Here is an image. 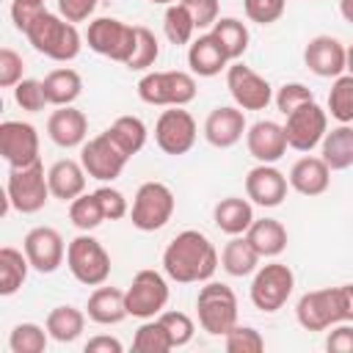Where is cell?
Returning a JSON list of instances; mask_svg holds the SVG:
<instances>
[{
	"label": "cell",
	"instance_id": "cell-28",
	"mask_svg": "<svg viewBox=\"0 0 353 353\" xmlns=\"http://www.w3.org/2000/svg\"><path fill=\"white\" fill-rule=\"evenodd\" d=\"M248 243L256 248L259 256H279L287 248V229L276 218H254V223L245 232Z\"/></svg>",
	"mask_w": 353,
	"mask_h": 353
},
{
	"label": "cell",
	"instance_id": "cell-26",
	"mask_svg": "<svg viewBox=\"0 0 353 353\" xmlns=\"http://www.w3.org/2000/svg\"><path fill=\"white\" fill-rule=\"evenodd\" d=\"M212 218H215V226L234 237V234H245L248 226L254 223V207L248 199H240V196H226L215 204L212 210Z\"/></svg>",
	"mask_w": 353,
	"mask_h": 353
},
{
	"label": "cell",
	"instance_id": "cell-22",
	"mask_svg": "<svg viewBox=\"0 0 353 353\" xmlns=\"http://www.w3.org/2000/svg\"><path fill=\"white\" fill-rule=\"evenodd\" d=\"M47 135L61 149L83 146L85 143V135H88V119H85L83 110H77L72 105H63V108H58V110L50 113V119H47Z\"/></svg>",
	"mask_w": 353,
	"mask_h": 353
},
{
	"label": "cell",
	"instance_id": "cell-32",
	"mask_svg": "<svg viewBox=\"0 0 353 353\" xmlns=\"http://www.w3.org/2000/svg\"><path fill=\"white\" fill-rule=\"evenodd\" d=\"M105 132L110 135V141H113L127 157L138 154V152L143 149V143H146V124H143L138 116H119Z\"/></svg>",
	"mask_w": 353,
	"mask_h": 353
},
{
	"label": "cell",
	"instance_id": "cell-38",
	"mask_svg": "<svg viewBox=\"0 0 353 353\" xmlns=\"http://www.w3.org/2000/svg\"><path fill=\"white\" fill-rule=\"evenodd\" d=\"M69 221L80 229V232H91L105 221V212L99 207L97 193H80L77 199L69 201Z\"/></svg>",
	"mask_w": 353,
	"mask_h": 353
},
{
	"label": "cell",
	"instance_id": "cell-16",
	"mask_svg": "<svg viewBox=\"0 0 353 353\" xmlns=\"http://www.w3.org/2000/svg\"><path fill=\"white\" fill-rule=\"evenodd\" d=\"M22 251L30 262L33 270L39 273H55L66 256V245L58 229L52 226H36L25 234L22 240Z\"/></svg>",
	"mask_w": 353,
	"mask_h": 353
},
{
	"label": "cell",
	"instance_id": "cell-24",
	"mask_svg": "<svg viewBox=\"0 0 353 353\" xmlns=\"http://www.w3.org/2000/svg\"><path fill=\"white\" fill-rule=\"evenodd\" d=\"M226 63H229V55H226V50L221 47V41L212 33H204L196 41H190L188 66H190L193 74L215 77V74H221V69H226Z\"/></svg>",
	"mask_w": 353,
	"mask_h": 353
},
{
	"label": "cell",
	"instance_id": "cell-19",
	"mask_svg": "<svg viewBox=\"0 0 353 353\" xmlns=\"http://www.w3.org/2000/svg\"><path fill=\"white\" fill-rule=\"evenodd\" d=\"M347 47L334 36H314L303 50V63L317 77H339L345 72Z\"/></svg>",
	"mask_w": 353,
	"mask_h": 353
},
{
	"label": "cell",
	"instance_id": "cell-56",
	"mask_svg": "<svg viewBox=\"0 0 353 353\" xmlns=\"http://www.w3.org/2000/svg\"><path fill=\"white\" fill-rule=\"evenodd\" d=\"M345 72L353 74V44L347 47V61H345Z\"/></svg>",
	"mask_w": 353,
	"mask_h": 353
},
{
	"label": "cell",
	"instance_id": "cell-18",
	"mask_svg": "<svg viewBox=\"0 0 353 353\" xmlns=\"http://www.w3.org/2000/svg\"><path fill=\"white\" fill-rule=\"evenodd\" d=\"M290 179L273 168V163H259L245 174V196L259 207H279L287 199Z\"/></svg>",
	"mask_w": 353,
	"mask_h": 353
},
{
	"label": "cell",
	"instance_id": "cell-58",
	"mask_svg": "<svg viewBox=\"0 0 353 353\" xmlns=\"http://www.w3.org/2000/svg\"><path fill=\"white\" fill-rule=\"evenodd\" d=\"M41 3H44V0H41Z\"/></svg>",
	"mask_w": 353,
	"mask_h": 353
},
{
	"label": "cell",
	"instance_id": "cell-57",
	"mask_svg": "<svg viewBox=\"0 0 353 353\" xmlns=\"http://www.w3.org/2000/svg\"><path fill=\"white\" fill-rule=\"evenodd\" d=\"M149 3H157V6H171V3H176V0H149Z\"/></svg>",
	"mask_w": 353,
	"mask_h": 353
},
{
	"label": "cell",
	"instance_id": "cell-45",
	"mask_svg": "<svg viewBox=\"0 0 353 353\" xmlns=\"http://www.w3.org/2000/svg\"><path fill=\"white\" fill-rule=\"evenodd\" d=\"M243 8H245V17L256 25H270L276 19H281L284 8H287V0H243Z\"/></svg>",
	"mask_w": 353,
	"mask_h": 353
},
{
	"label": "cell",
	"instance_id": "cell-50",
	"mask_svg": "<svg viewBox=\"0 0 353 353\" xmlns=\"http://www.w3.org/2000/svg\"><path fill=\"white\" fill-rule=\"evenodd\" d=\"M182 3L193 17L196 30L212 28L218 22V0H182Z\"/></svg>",
	"mask_w": 353,
	"mask_h": 353
},
{
	"label": "cell",
	"instance_id": "cell-51",
	"mask_svg": "<svg viewBox=\"0 0 353 353\" xmlns=\"http://www.w3.org/2000/svg\"><path fill=\"white\" fill-rule=\"evenodd\" d=\"M325 347L331 353H353V325L350 323L331 325V331L325 336Z\"/></svg>",
	"mask_w": 353,
	"mask_h": 353
},
{
	"label": "cell",
	"instance_id": "cell-39",
	"mask_svg": "<svg viewBox=\"0 0 353 353\" xmlns=\"http://www.w3.org/2000/svg\"><path fill=\"white\" fill-rule=\"evenodd\" d=\"M132 347L138 350V353H168V350H174V345H171V336H168V331H165V325L160 323V320H146L138 331H135V339H132Z\"/></svg>",
	"mask_w": 353,
	"mask_h": 353
},
{
	"label": "cell",
	"instance_id": "cell-4",
	"mask_svg": "<svg viewBox=\"0 0 353 353\" xmlns=\"http://www.w3.org/2000/svg\"><path fill=\"white\" fill-rule=\"evenodd\" d=\"M138 97L146 105H160V108H185L188 102L196 99V80L188 72L171 69V72H149L138 83Z\"/></svg>",
	"mask_w": 353,
	"mask_h": 353
},
{
	"label": "cell",
	"instance_id": "cell-44",
	"mask_svg": "<svg viewBox=\"0 0 353 353\" xmlns=\"http://www.w3.org/2000/svg\"><path fill=\"white\" fill-rule=\"evenodd\" d=\"M157 320L165 325V331H168L174 347H182V345H188V342L193 339V331H196V328H193V320H190L185 312H160Z\"/></svg>",
	"mask_w": 353,
	"mask_h": 353
},
{
	"label": "cell",
	"instance_id": "cell-49",
	"mask_svg": "<svg viewBox=\"0 0 353 353\" xmlns=\"http://www.w3.org/2000/svg\"><path fill=\"white\" fill-rule=\"evenodd\" d=\"M22 77V55L14 52L11 47H3L0 50V85L3 88H14Z\"/></svg>",
	"mask_w": 353,
	"mask_h": 353
},
{
	"label": "cell",
	"instance_id": "cell-13",
	"mask_svg": "<svg viewBox=\"0 0 353 353\" xmlns=\"http://www.w3.org/2000/svg\"><path fill=\"white\" fill-rule=\"evenodd\" d=\"M127 160L130 157L110 141L108 132H99L97 138H91L80 146V163H83L85 174L99 182H113L124 171Z\"/></svg>",
	"mask_w": 353,
	"mask_h": 353
},
{
	"label": "cell",
	"instance_id": "cell-27",
	"mask_svg": "<svg viewBox=\"0 0 353 353\" xmlns=\"http://www.w3.org/2000/svg\"><path fill=\"white\" fill-rule=\"evenodd\" d=\"M88 320L99 323V325H116L127 317V301H124V292L116 290V287H97L91 295H88Z\"/></svg>",
	"mask_w": 353,
	"mask_h": 353
},
{
	"label": "cell",
	"instance_id": "cell-40",
	"mask_svg": "<svg viewBox=\"0 0 353 353\" xmlns=\"http://www.w3.org/2000/svg\"><path fill=\"white\" fill-rule=\"evenodd\" d=\"M47 331L36 323H19L11 328V336H8V347L11 353H44L47 347Z\"/></svg>",
	"mask_w": 353,
	"mask_h": 353
},
{
	"label": "cell",
	"instance_id": "cell-11",
	"mask_svg": "<svg viewBox=\"0 0 353 353\" xmlns=\"http://www.w3.org/2000/svg\"><path fill=\"white\" fill-rule=\"evenodd\" d=\"M328 132V113L312 99L301 108H295L292 113H287L284 121V135H287V146L295 152H312L317 143H323Z\"/></svg>",
	"mask_w": 353,
	"mask_h": 353
},
{
	"label": "cell",
	"instance_id": "cell-55",
	"mask_svg": "<svg viewBox=\"0 0 353 353\" xmlns=\"http://www.w3.org/2000/svg\"><path fill=\"white\" fill-rule=\"evenodd\" d=\"M339 14H342L345 22L353 25V0H339Z\"/></svg>",
	"mask_w": 353,
	"mask_h": 353
},
{
	"label": "cell",
	"instance_id": "cell-30",
	"mask_svg": "<svg viewBox=\"0 0 353 353\" xmlns=\"http://www.w3.org/2000/svg\"><path fill=\"white\" fill-rule=\"evenodd\" d=\"M325 165L331 171H345L353 165V127L350 124H339L331 132H325L323 138V154Z\"/></svg>",
	"mask_w": 353,
	"mask_h": 353
},
{
	"label": "cell",
	"instance_id": "cell-41",
	"mask_svg": "<svg viewBox=\"0 0 353 353\" xmlns=\"http://www.w3.org/2000/svg\"><path fill=\"white\" fill-rule=\"evenodd\" d=\"M135 30H138L135 52H132V58H130L124 66H127V69H149V66H154V61H157V55H160L157 36H154L149 28H143V25H135Z\"/></svg>",
	"mask_w": 353,
	"mask_h": 353
},
{
	"label": "cell",
	"instance_id": "cell-20",
	"mask_svg": "<svg viewBox=\"0 0 353 353\" xmlns=\"http://www.w3.org/2000/svg\"><path fill=\"white\" fill-rule=\"evenodd\" d=\"M245 143H248V154L254 160H259V163H276L287 152L284 124H276L270 119H262V121H256V124H251L245 130Z\"/></svg>",
	"mask_w": 353,
	"mask_h": 353
},
{
	"label": "cell",
	"instance_id": "cell-25",
	"mask_svg": "<svg viewBox=\"0 0 353 353\" xmlns=\"http://www.w3.org/2000/svg\"><path fill=\"white\" fill-rule=\"evenodd\" d=\"M47 182H50V193L55 199L72 201L85 190V168H83V163H74V160H58L50 165Z\"/></svg>",
	"mask_w": 353,
	"mask_h": 353
},
{
	"label": "cell",
	"instance_id": "cell-46",
	"mask_svg": "<svg viewBox=\"0 0 353 353\" xmlns=\"http://www.w3.org/2000/svg\"><path fill=\"white\" fill-rule=\"evenodd\" d=\"M312 99H314V94L303 83H284L279 88V94H276V108L287 116V113H292L295 108H301V105H306Z\"/></svg>",
	"mask_w": 353,
	"mask_h": 353
},
{
	"label": "cell",
	"instance_id": "cell-35",
	"mask_svg": "<svg viewBox=\"0 0 353 353\" xmlns=\"http://www.w3.org/2000/svg\"><path fill=\"white\" fill-rule=\"evenodd\" d=\"M210 33L221 41V47L226 50L229 61H237V58L248 50V28H245L240 19H234V17H223V19H218V22L212 25Z\"/></svg>",
	"mask_w": 353,
	"mask_h": 353
},
{
	"label": "cell",
	"instance_id": "cell-42",
	"mask_svg": "<svg viewBox=\"0 0 353 353\" xmlns=\"http://www.w3.org/2000/svg\"><path fill=\"white\" fill-rule=\"evenodd\" d=\"M223 345H226L229 353H259V350H265L262 334L251 325H234L232 331H226Z\"/></svg>",
	"mask_w": 353,
	"mask_h": 353
},
{
	"label": "cell",
	"instance_id": "cell-17",
	"mask_svg": "<svg viewBox=\"0 0 353 353\" xmlns=\"http://www.w3.org/2000/svg\"><path fill=\"white\" fill-rule=\"evenodd\" d=\"M295 317L306 331H325V328L342 323L339 303H336V290L325 287V290L306 292L295 306Z\"/></svg>",
	"mask_w": 353,
	"mask_h": 353
},
{
	"label": "cell",
	"instance_id": "cell-53",
	"mask_svg": "<svg viewBox=\"0 0 353 353\" xmlns=\"http://www.w3.org/2000/svg\"><path fill=\"white\" fill-rule=\"evenodd\" d=\"M121 342L116 336H108V334H99V336H91L85 342V353H121Z\"/></svg>",
	"mask_w": 353,
	"mask_h": 353
},
{
	"label": "cell",
	"instance_id": "cell-2",
	"mask_svg": "<svg viewBox=\"0 0 353 353\" xmlns=\"http://www.w3.org/2000/svg\"><path fill=\"white\" fill-rule=\"evenodd\" d=\"M25 36L36 52H41L52 61H72L80 55V47H83V39H80L74 22H69L58 14H50V11H44L28 28Z\"/></svg>",
	"mask_w": 353,
	"mask_h": 353
},
{
	"label": "cell",
	"instance_id": "cell-33",
	"mask_svg": "<svg viewBox=\"0 0 353 353\" xmlns=\"http://www.w3.org/2000/svg\"><path fill=\"white\" fill-rule=\"evenodd\" d=\"M28 268H30V262H28L25 251H17L11 245H3L0 248V295H6V298L14 295L25 284Z\"/></svg>",
	"mask_w": 353,
	"mask_h": 353
},
{
	"label": "cell",
	"instance_id": "cell-6",
	"mask_svg": "<svg viewBox=\"0 0 353 353\" xmlns=\"http://www.w3.org/2000/svg\"><path fill=\"white\" fill-rule=\"evenodd\" d=\"M66 265H69L72 276L85 287H99L110 276V256L102 248V243L97 237H91L88 232L77 234L66 245Z\"/></svg>",
	"mask_w": 353,
	"mask_h": 353
},
{
	"label": "cell",
	"instance_id": "cell-14",
	"mask_svg": "<svg viewBox=\"0 0 353 353\" xmlns=\"http://www.w3.org/2000/svg\"><path fill=\"white\" fill-rule=\"evenodd\" d=\"M226 88H229L234 105L243 110H265L273 99L270 83L245 63H232L226 69Z\"/></svg>",
	"mask_w": 353,
	"mask_h": 353
},
{
	"label": "cell",
	"instance_id": "cell-52",
	"mask_svg": "<svg viewBox=\"0 0 353 353\" xmlns=\"http://www.w3.org/2000/svg\"><path fill=\"white\" fill-rule=\"evenodd\" d=\"M97 3L99 0H58V11L69 22H85L94 14Z\"/></svg>",
	"mask_w": 353,
	"mask_h": 353
},
{
	"label": "cell",
	"instance_id": "cell-5",
	"mask_svg": "<svg viewBox=\"0 0 353 353\" xmlns=\"http://www.w3.org/2000/svg\"><path fill=\"white\" fill-rule=\"evenodd\" d=\"M50 182L44 174V165L36 160L33 165L25 168H11L8 171V182H6V199L8 204L22 212V215H33L39 212L47 201H50Z\"/></svg>",
	"mask_w": 353,
	"mask_h": 353
},
{
	"label": "cell",
	"instance_id": "cell-31",
	"mask_svg": "<svg viewBox=\"0 0 353 353\" xmlns=\"http://www.w3.org/2000/svg\"><path fill=\"white\" fill-rule=\"evenodd\" d=\"M41 83H44V94H47L50 105H55V108L72 105L83 94V77L74 69H69V66L52 69Z\"/></svg>",
	"mask_w": 353,
	"mask_h": 353
},
{
	"label": "cell",
	"instance_id": "cell-48",
	"mask_svg": "<svg viewBox=\"0 0 353 353\" xmlns=\"http://www.w3.org/2000/svg\"><path fill=\"white\" fill-rule=\"evenodd\" d=\"M44 3L41 0H11V19L17 25V30L28 33V28L44 14Z\"/></svg>",
	"mask_w": 353,
	"mask_h": 353
},
{
	"label": "cell",
	"instance_id": "cell-21",
	"mask_svg": "<svg viewBox=\"0 0 353 353\" xmlns=\"http://www.w3.org/2000/svg\"><path fill=\"white\" fill-rule=\"evenodd\" d=\"M245 116L243 108H232V105H221L215 110H210L207 121H204V138L215 146V149H229L234 146L243 132H245Z\"/></svg>",
	"mask_w": 353,
	"mask_h": 353
},
{
	"label": "cell",
	"instance_id": "cell-47",
	"mask_svg": "<svg viewBox=\"0 0 353 353\" xmlns=\"http://www.w3.org/2000/svg\"><path fill=\"white\" fill-rule=\"evenodd\" d=\"M94 193H97V199H99V207H102V212H105V221H119V218H124V215L130 212L127 199H124L121 190H116V188H110V185H102V188H97Z\"/></svg>",
	"mask_w": 353,
	"mask_h": 353
},
{
	"label": "cell",
	"instance_id": "cell-1",
	"mask_svg": "<svg viewBox=\"0 0 353 353\" xmlns=\"http://www.w3.org/2000/svg\"><path fill=\"white\" fill-rule=\"evenodd\" d=\"M163 270L168 279L179 284L210 281L218 270V251L207 234L196 229L179 232L163 251Z\"/></svg>",
	"mask_w": 353,
	"mask_h": 353
},
{
	"label": "cell",
	"instance_id": "cell-29",
	"mask_svg": "<svg viewBox=\"0 0 353 353\" xmlns=\"http://www.w3.org/2000/svg\"><path fill=\"white\" fill-rule=\"evenodd\" d=\"M259 259H262V256H259L256 248L248 243V237H240V234H234V237L223 245V251H221V268H223L229 276H237V279L254 273L256 265H259Z\"/></svg>",
	"mask_w": 353,
	"mask_h": 353
},
{
	"label": "cell",
	"instance_id": "cell-36",
	"mask_svg": "<svg viewBox=\"0 0 353 353\" xmlns=\"http://www.w3.org/2000/svg\"><path fill=\"white\" fill-rule=\"evenodd\" d=\"M163 30L168 36L171 44H190L193 33H196V22L190 17V11L185 8V3H171L165 8V17H163Z\"/></svg>",
	"mask_w": 353,
	"mask_h": 353
},
{
	"label": "cell",
	"instance_id": "cell-37",
	"mask_svg": "<svg viewBox=\"0 0 353 353\" xmlns=\"http://www.w3.org/2000/svg\"><path fill=\"white\" fill-rule=\"evenodd\" d=\"M328 113L339 124H353V74L334 77V85L328 91Z\"/></svg>",
	"mask_w": 353,
	"mask_h": 353
},
{
	"label": "cell",
	"instance_id": "cell-54",
	"mask_svg": "<svg viewBox=\"0 0 353 353\" xmlns=\"http://www.w3.org/2000/svg\"><path fill=\"white\" fill-rule=\"evenodd\" d=\"M334 290H336V303H339L342 323H353V284H339Z\"/></svg>",
	"mask_w": 353,
	"mask_h": 353
},
{
	"label": "cell",
	"instance_id": "cell-10",
	"mask_svg": "<svg viewBox=\"0 0 353 353\" xmlns=\"http://www.w3.org/2000/svg\"><path fill=\"white\" fill-rule=\"evenodd\" d=\"M124 301H127V314L138 320H152L168 303V284L157 270H149V268L138 270L132 276V284L124 292Z\"/></svg>",
	"mask_w": 353,
	"mask_h": 353
},
{
	"label": "cell",
	"instance_id": "cell-15",
	"mask_svg": "<svg viewBox=\"0 0 353 353\" xmlns=\"http://www.w3.org/2000/svg\"><path fill=\"white\" fill-rule=\"evenodd\" d=\"M0 154L11 168H25L39 160V132L28 121L0 124Z\"/></svg>",
	"mask_w": 353,
	"mask_h": 353
},
{
	"label": "cell",
	"instance_id": "cell-3",
	"mask_svg": "<svg viewBox=\"0 0 353 353\" xmlns=\"http://www.w3.org/2000/svg\"><path fill=\"white\" fill-rule=\"evenodd\" d=\"M196 312H199V325L210 336H226V331L237 325V298L232 287L221 281H207L199 290Z\"/></svg>",
	"mask_w": 353,
	"mask_h": 353
},
{
	"label": "cell",
	"instance_id": "cell-43",
	"mask_svg": "<svg viewBox=\"0 0 353 353\" xmlns=\"http://www.w3.org/2000/svg\"><path fill=\"white\" fill-rule=\"evenodd\" d=\"M14 99L28 113H39V110H44V105H50V99L44 94V83L41 80H30V77H25V80H19L14 85Z\"/></svg>",
	"mask_w": 353,
	"mask_h": 353
},
{
	"label": "cell",
	"instance_id": "cell-12",
	"mask_svg": "<svg viewBox=\"0 0 353 353\" xmlns=\"http://www.w3.org/2000/svg\"><path fill=\"white\" fill-rule=\"evenodd\" d=\"M196 132H199L196 130V119L179 105L163 110L157 124H154V141L171 157H179V154L190 152L193 143H196Z\"/></svg>",
	"mask_w": 353,
	"mask_h": 353
},
{
	"label": "cell",
	"instance_id": "cell-8",
	"mask_svg": "<svg viewBox=\"0 0 353 353\" xmlns=\"http://www.w3.org/2000/svg\"><path fill=\"white\" fill-rule=\"evenodd\" d=\"M174 215V193L163 182H143L132 199L130 221L141 232L163 229Z\"/></svg>",
	"mask_w": 353,
	"mask_h": 353
},
{
	"label": "cell",
	"instance_id": "cell-7",
	"mask_svg": "<svg viewBox=\"0 0 353 353\" xmlns=\"http://www.w3.org/2000/svg\"><path fill=\"white\" fill-rule=\"evenodd\" d=\"M85 41L94 52L110 58V61H119V63H127L135 52V41H138V30L135 25H127L121 19H113V17H99L94 22H88V30H85Z\"/></svg>",
	"mask_w": 353,
	"mask_h": 353
},
{
	"label": "cell",
	"instance_id": "cell-23",
	"mask_svg": "<svg viewBox=\"0 0 353 353\" xmlns=\"http://www.w3.org/2000/svg\"><path fill=\"white\" fill-rule=\"evenodd\" d=\"M290 188L298 190L301 196H320L328 190L331 185V168L325 165L323 157H301L292 168H290Z\"/></svg>",
	"mask_w": 353,
	"mask_h": 353
},
{
	"label": "cell",
	"instance_id": "cell-34",
	"mask_svg": "<svg viewBox=\"0 0 353 353\" xmlns=\"http://www.w3.org/2000/svg\"><path fill=\"white\" fill-rule=\"evenodd\" d=\"M44 328L55 342H74L85 328V314L74 306H55L47 314Z\"/></svg>",
	"mask_w": 353,
	"mask_h": 353
},
{
	"label": "cell",
	"instance_id": "cell-9",
	"mask_svg": "<svg viewBox=\"0 0 353 353\" xmlns=\"http://www.w3.org/2000/svg\"><path fill=\"white\" fill-rule=\"evenodd\" d=\"M292 287H295V276H292L290 265L268 262V265H262L256 270V276L251 281V303L259 312L273 314V312H279L290 301Z\"/></svg>",
	"mask_w": 353,
	"mask_h": 353
}]
</instances>
